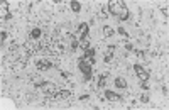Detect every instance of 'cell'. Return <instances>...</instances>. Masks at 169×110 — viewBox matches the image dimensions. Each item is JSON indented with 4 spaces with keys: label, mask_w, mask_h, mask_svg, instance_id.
<instances>
[{
    "label": "cell",
    "mask_w": 169,
    "mask_h": 110,
    "mask_svg": "<svg viewBox=\"0 0 169 110\" xmlns=\"http://www.w3.org/2000/svg\"><path fill=\"white\" fill-rule=\"evenodd\" d=\"M107 10H108L110 15H117L120 20H127L129 17H130V12H129L127 5H125V2H122V0H113V2H110L108 5H107Z\"/></svg>",
    "instance_id": "cell-1"
},
{
    "label": "cell",
    "mask_w": 169,
    "mask_h": 110,
    "mask_svg": "<svg viewBox=\"0 0 169 110\" xmlns=\"http://www.w3.org/2000/svg\"><path fill=\"white\" fill-rule=\"evenodd\" d=\"M48 51L53 56H61L64 53V42L57 37V34H53V37L48 42Z\"/></svg>",
    "instance_id": "cell-2"
},
{
    "label": "cell",
    "mask_w": 169,
    "mask_h": 110,
    "mask_svg": "<svg viewBox=\"0 0 169 110\" xmlns=\"http://www.w3.org/2000/svg\"><path fill=\"white\" fill-rule=\"evenodd\" d=\"M36 88H41L48 97H53V95L56 93V90H57L56 85L53 83V81H37V83H36Z\"/></svg>",
    "instance_id": "cell-3"
},
{
    "label": "cell",
    "mask_w": 169,
    "mask_h": 110,
    "mask_svg": "<svg viewBox=\"0 0 169 110\" xmlns=\"http://www.w3.org/2000/svg\"><path fill=\"white\" fill-rule=\"evenodd\" d=\"M78 68H80L81 73H83V76H85L86 81L91 78V65H90V63L85 59V56H81V58L78 59Z\"/></svg>",
    "instance_id": "cell-4"
},
{
    "label": "cell",
    "mask_w": 169,
    "mask_h": 110,
    "mask_svg": "<svg viewBox=\"0 0 169 110\" xmlns=\"http://www.w3.org/2000/svg\"><path fill=\"white\" fill-rule=\"evenodd\" d=\"M36 68H37L39 71H48V70L53 68V63L49 61L48 58H41V59L36 61Z\"/></svg>",
    "instance_id": "cell-5"
},
{
    "label": "cell",
    "mask_w": 169,
    "mask_h": 110,
    "mask_svg": "<svg viewBox=\"0 0 169 110\" xmlns=\"http://www.w3.org/2000/svg\"><path fill=\"white\" fill-rule=\"evenodd\" d=\"M134 71H135V74H137V78H139L141 81H147V80H149V71H147L144 66L134 65Z\"/></svg>",
    "instance_id": "cell-6"
},
{
    "label": "cell",
    "mask_w": 169,
    "mask_h": 110,
    "mask_svg": "<svg viewBox=\"0 0 169 110\" xmlns=\"http://www.w3.org/2000/svg\"><path fill=\"white\" fill-rule=\"evenodd\" d=\"M71 97V91L68 90H56V93L53 95V100H68V98Z\"/></svg>",
    "instance_id": "cell-7"
},
{
    "label": "cell",
    "mask_w": 169,
    "mask_h": 110,
    "mask_svg": "<svg viewBox=\"0 0 169 110\" xmlns=\"http://www.w3.org/2000/svg\"><path fill=\"white\" fill-rule=\"evenodd\" d=\"M78 32L81 34V39L80 41H83V39H88V32H90V26L86 22H81L80 26H78Z\"/></svg>",
    "instance_id": "cell-8"
},
{
    "label": "cell",
    "mask_w": 169,
    "mask_h": 110,
    "mask_svg": "<svg viewBox=\"0 0 169 110\" xmlns=\"http://www.w3.org/2000/svg\"><path fill=\"white\" fill-rule=\"evenodd\" d=\"M105 98H107V100H110V102H122V100H124L120 95L115 93V91H112V90H105Z\"/></svg>",
    "instance_id": "cell-9"
},
{
    "label": "cell",
    "mask_w": 169,
    "mask_h": 110,
    "mask_svg": "<svg viewBox=\"0 0 169 110\" xmlns=\"http://www.w3.org/2000/svg\"><path fill=\"white\" fill-rule=\"evenodd\" d=\"M95 54H96V51H95V49H91V48H90L88 51H85V54H83V56H85V59L90 63V65H95V61H96Z\"/></svg>",
    "instance_id": "cell-10"
},
{
    "label": "cell",
    "mask_w": 169,
    "mask_h": 110,
    "mask_svg": "<svg viewBox=\"0 0 169 110\" xmlns=\"http://www.w3.org/2000/svg\"><path fill=\"white\" fill-rule=\"evenodd\" d=\"M113 53H115V46H108V48L105 49V54H103V61H105V63H110V61H112Z\"/></svg>",
    "instance_id": "cell-11"
},
{
    "label": "cell",
    "mask_w": 169,
    "mask_h": 110,
    "mask_svg": "<svg viewBox=\"0 0 169 110\" xmlns=\"http://www.w3.org/2000/svg\"><path fill=\"white\" fill-rule=\"evenodd\" d=\"M10 12H9V3L7 2H2V19H5V20H9L10 19Z\"/></svg>",
    "instance_id": "cell-12"
},
{
    "label": "cell",
    "mask_w": 169,
    "mask_h": 110,
    "mask_svg": "<svg viewBox=\"0 0 169 110\" xmlns=\"http://www.w3.org/2000/svg\"><path fill=\"white\" fill-rule=\"evenodd\" d=\"M42 36V29H39V27H34V29L29 32V37L31 39H36V41H39V37Z\"/></svg>",
    "instance_id": "cell-13"
},
{
    "label": "cell",
    "mask_w": 169,
    "mask_h": 110,
    "mask_svg": "<svg viewBox=\"0 0 169 110\" xmlns=\"http://www.w3.org/2000/svg\"><path fill=\"white\" fill-rule=\"evenodd\" d=\"M107 78H108V71L102 73V74L98 76V88H103V87H105V81H107Z\"/></svg>",
    "instance_id": "cell-14"
},
{
    "label": "cell",
    "mask_w": 169,
    "mask_h": 110,
    "mask_svg": "<svg viewBox=\"0 0 169 110\" xmlns=\"http://www.w3.org/2000/svg\"><path fill=\"white\" fill-rule=\"evenodd\" d=\"M113 34H115V31H113L110 26H103V36H105L107 39H108V37H112Z\"/></svg>",
    "instance_id": "cell-15"
},
{
    "label": "cell",
    "mask_w": 169,
    "mask_h": 110,
    "mask_svg": "<svg viewBox=\"0 0 169 110\" xmlns=\"http://www.w3.org/2000/svg\"><path fill=\"white\" fill-rule=\"evenodd\" d=\"M115 87H118V88H125V87H127V81H125L122 76H117V78H115Z\"/></svg>",
    "instance_id": "cell-16"
},
{
    "label": "cell",
    "mask_w": 169,
    "mask_h": 110,
    "mask_svg": "<svg viewBox=\"0 0 169 110\" xmlns=\"http://www.w3.org/2000/svg\"><path fill=\"white\" fill-rule=\"evenodd\" d=\"M70 5H71V10H73V12H80V10H81L80 2H76V0H71Z\"/></svg>",
    "instance_id": "cell-17"
},
{
    "label": "cell",
    "mask_w": 169,
    "mask_h": 110,
    "mask_svg": "<svg viewBox=\"0 0 169 110\" xmlns=\"http://www.w3.org/2000/svg\"><path fill=\"white\" fill-rule=\"evenodd\" d=\"M80 48L83 49V51H88V49H90V39H83V41H80Z\"/></svg>",
    "instance_id": "cell-18"
},
{
    "label": "cell",
    "mask_w": 169,
    "mask_h": 110,
    "mask_svg": "<svg viewBox=\"0 0 169 110\" xmlns=\"http://www.w3.org/2000/svg\"><path fill=\"white\" fill-rule=\"evenodd\" d=\"M135 56H137V58H141V59H146L147 58L146 51H142V49H135Z\"/></svg>",
    "instance_id": "cell-19"
},
{
    "label": "cell",
    "mask_w": 169,
    "mask_h": 110,
    "mask_svg": "<svg viewBox=\"0 0 169 110\" xmlns=\"http://www.w3.org/2000/svg\"><path fill=\"white\" fill-rule=\"evenodd\" d=\"M124 46H125V49H127V51H134V44H132V42H124Z\"/></svg>",
    "instance_id": "cell-20"
},
{
    "label": "cell",
    "mask_w": 169,
    "mask_h": 110,
    "mask_svg": "<svg viewBox=\"0 0 169 110\" xmlns=\"http://www.w3.org/2000/svg\"><path fill=\"white\" fill-rule=\"evenodd\" d=\"M161 12H163L164 14V17H166V19H167V17H169V10H167V7H161Z\"/></svg>",
    "instance_id": "cell-21"
},
{
    "label": "cell",
    "mask_w": 169,
    "mask_h": 110,
    "mask_svg": "<svg viewBox=\"0 0 169 110\" xmlns=\"http://www.w3.org/2000/svg\"><path fill=\"white\" fill-rule=\"evenodd\" d=\"M141 102H142V104H149V95L144 93L142 97H141Z\"/></svg>",
    "instance_id": "cell-22"
},
{
    "label": "cell",
    "mask_w": 169,
    "mask_h": 110,
    "mask_svg": "<svg viewBox=\"0 0 169 110\" xmlns=\"http://www.w3.org/2000/svg\"><path fill=\"white\" fill-rule=\"evenodd\" d=\"M118 32H120L122 36H125V37H127V31H125L124 27H118Z\"/></svg>",
    "instance_id": "cell-23"
},
{
    "label": "cell",
    "mask_w": 169,
    "mask_h": 110,
    "mask_svg": "<svg viewBox=\"0 0 169 110\" xmlns=\"http://www.w3.org/2000/svg\"><path fill=\"white\" fill-rule=\"evenodd\" d=\"M141 87L144 88V90H149V85H147V81H142V83H141Z\"/></svg>",
    "instance_id": "cell-24"
},
{
    "label": "cell",
    "mask_w": 169,
    "mask_h": 110,
    "mask_svg": "<svg viewBox=\"0 0 169 110\" xmlns=\"http://www.w3.org/2000/svg\"><path fill=\"white\" fill-rule=\"evenodd\" d=\"M88 98H90V95L85 93V95H81V97H80V100H88Z\"/></svg>",
    "instance_id": "cell-25"
},
{
    "label": "cell",
    "mask_w": 169,
    "mask_h": 110,
    "mask_svg": "<svg viewBox=\"0 0 169 110\" xmlns=\"http://www.w3.org/2000/svg\"><path fill=\"white\" fill-rule=\"evenodd\" d=\"M0 37H2V42L7 39V32H5V31H2V36H0Z\"/></svg>",
    "instance_id": "cell-26"
},
{
    "label": "cell",
    "mask_w": 169,
    "mask_h": 110,
    "mask_svg": "<svg viewBox=\"0 0 169 110\" xmlns=\"http://www.w3.org/2000/svg\"><path fill=\"white\" fill-rule=\"evenodd\" d=\"M61 76H63V78H68V76H70V74H68L66 71H61Z\"/></svg>",
    "instance_id": "cell-27"
}]
</instances>
